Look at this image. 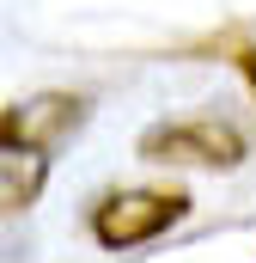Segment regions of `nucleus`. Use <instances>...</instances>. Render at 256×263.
<instances>
[{
  "instance_id": "obj_3",
  "label": "nucleus",
  "mask_w": 256,
  "mask_h": 263,
  "mask_svg": "<svg viewBox=\"0 0 256 263\" xmlns=\"http://www.w3.org/2000/svg\"><path fill=\"white\" fill-rule=\"evenodd\" d=\"M79 123H86V98H73V92H37V98L0 110V135L6 141H31L43 153L61 147L67 135H79Z\"/></svg>"
},
{
  "instance_id": "obj_4",
  "label": "nucleus",
  "mask_w": 256,
  "mask_h": 263,
  "mask_svg": "<svg viewBox=\"0 0 256 263\" xmlns=\"http://www.w3.org/2000/svg\"><path fill=\"white\" fill-rule=\"evenodd\" d=\"M43 184H49V153L31 147V141H6L0 135V220L25 214L43 196Z\"/></svg>"
},
{
  "instance_id": "obj_2",
  "label": "nucleus",
  "mask_w": 256,
  "mask_h": 263,
  "mask_svg": "<svg viewBox=\"0 0 256 263\" xmlns=\"http://www.w3.org/2000/svg\"><path fill=\"white\" fill-rule=\"evenodd\" d=\"M140 159L159 165H195V172H232L244 165V135L214 117H183V123H159L140 135Z\"/></svg>"
},
{
  "instance_id": "obj_1",
  "label": "nucleus",
  "mask_w": 256,
  "mask_h": 263,
  "mask_svg": "<svg viewBox=\"0 0 256 263\" xmlns=\"http://www.w3.org/2000/svg\"><path fill=\"white\" fill-rule=\"evenodd\" d=\"M183 214H189V196L183 190H110L92 208V239L104 251H134V245L171 233Z\"/></svg>"
}]
</instances>
